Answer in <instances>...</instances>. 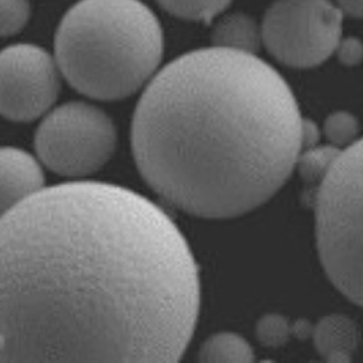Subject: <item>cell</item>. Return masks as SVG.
Here are the masks:
<instances>
[{"mask_svg": "<svg viewBox=\"0 0 363 363\" xmlns=\"http://www.w3.org/2000/svg\"><path fill=\"white\" fill-rule=\"evenodd\" d=\"M199 306L184 235L127 188H41L0 216V362H176Z\"/></svg>", "mask_w": 363, "mask_h": 363, "instance_id": "obj_1", "label": "cell"}, {"mask_svg": "<svg viewBox=\"0 0 363 363\" xmlns=\"http://www.w3.org/2000/svg\"><path fill=\"white\" fill-rule=\"evenodd\" d=\"M301 121L289 84L256 55L194 50L151 78L133 116V155L174 207L231 218L287 182L302 151Z\"/></svg>", "mask_w": 363, "mask_h": 363, "instance_id": "obj_2", "label": "cell"}, {"mask_svg": "<svg viewBox=\"0 0 363 363\" xmlns=\"http://www.w3.org/2000/svg\"><path fill=\"white\" fill-rule=\"evenodd\" d=\"M56 65L91 99L130 97L151 81L164 55V34L140 0H81L59 25Z\"/></svg>", "mask_w": 363, "mask_h": 363, "instance_id": "obj_3", "label": "cell"}, {"mask_svg": "<svg viewBox=\"0 0 363 363\" xmlns=\"http://www.w3.org/2000/svg\"><path fill=\"white\" fill-rule=\"evenodd\" d=\"M317 242L335 287L362 303V142L340 151L315 198Z\"/></svg>", "mask_w": 363, "mask_h": 363, "instance_id": "obj_4", "label": "cell"}, {"mask_svg": "<svg viewBox=\"0 0 363 363\" xmlns=\"http://www.w3.org/2000/svg\"><path fill=\"white\" fill-rule=\"evenodd\" d=\"M116 140L109 116L84 102H68L43 120L35 133V150L57 174L83 177L109 161Z\"/></svg>", "mask_w": 363, "mask_h": 363, "instance_id": "obj_5", "label": "cell"}, {"mask_svg": "<svg viewBox=\"0 0 363 363\" xmlns=\"http://www.w3.org/2000/svg\"><path fill=\"white\" fill-rule=\"evenodd\" d=\"M343 13L330 0H277L260 26L262 44L286 66L324 63L342 40Z\"/></svg>", "mask_w": 363, "mask_h": 363, "instance_id": "obj_6", "label": "cell"}, {"mask_svg": "<svg viewBox=\"0 0 363 363\" xmlns=\"http://www.w3.org/2000/svg\"><path fill=\"white\" fill-rule=\"evenodd\" d=\"M56 60L33 44L0 50V115L30 121L45 113L60 91Z\"/></svg>", "mask_w": 363, "mask_h": 363, "instance_id": "obj_7", "label": "cell"}, {"mask_svg": "<svg viewBox=\"0 0 363 363\" xmlns=\"http://www.w3.org/2000/svg\"><path fill=\"white\" fill-rule=\"evenodd\" d=\"M44 185V173L33 157L16 147L0 149V216Z\"/></svg>", "mask_w": 363, "mask_h": 363, "instance_id": "obj_8", "label": "cell"}, {"mask_svg": "<svg viewBox=\"0 0 363 363\" xmlns=\"http://www.w3.org/2000/svg\"><path fill=\"white\" fill-rule=\"evenodd\" d=\"M314 343L330 362H348L357 346L355 325L343 315L325 317L314 328Z\"/></svg>", "mask_w": 363, "mask_h": 363, "instance_id": "obj_9", "label": "cell"}, {"mask_svg": "<svg viewBox=\"0 0 363 363\" xmlns=\"http://www.w3.org/2000/svg\"><path fill=\"white\" fill-rule=\"evenodd\" d=\"M213 43L218 48L255 55L262 45L260 26L247 14H231L215 25Z\"/></svg>", "mask_w": 363, "mask_h": 363, "instance_id": "obj_10", "label": "cell"}, {"mask_svg": "<svg viewBox=\"0 0 363 363\" xmlns=\"http://www.w3.org/2000/svg\"><path fill=\"white\" fill-rule=\"evenodd\" d=\"M201 362L247 363L255 359L248 342L235 333L222 332L211 336L200 350Z\"/></svg>", "mask_w": 363, "mask_h": 363, "instance_id": "obj_11", "label": "cell"}, {"mask_svg": "<svg viewBox=\"0 0 363 363\" xmlns=\"http://www.w3.org/2000/svg\"><path fill=\"white\" fill-rule=\"evenodd\" d=\"M158 3L176 17L210 23L231 0H158Z\"/></svg>", "mask_w": 363, "mask_h": 363, "instance_id": "obj_12", "label": "cell"}, {"mask_svg": "<svg viewBox=\"0 0 363 363\" xmlns=\"http://www.w3.org/2000/svg\"><path fill=\"white\" fill-rule=\"evenodd\" d=\"M340 149L336 146L325 147H311L303 152L301 151L298 155L297 164L301 176L309 184H320L330 165L339 155Z\"/></svg>", "mask_w": 363, "mask_h": 363, "instance_id": "obj_13", "label": "cell"}, {"mask_svg": "<svg viewBox=\"0 0 363 363\" xmlns=\"http://www.w3.org/2000/svg\"><path fill=\"white\" fill-rule=\"evenodd\" d=\"M359 125L357 118L347 112H336L330 115L324 124V133L332 146H350L358 135Z\"/></svg>", "mask_w": 363, "mask_h": 363, "instance_id": "obj_14", "label": "cell"}, {"mask_svg": "<svg viewBox=\"0 0 363 363\" xmlns=\"http://www.w3.org/2000/svg\"><path fill=\"white\" fill-rule=\"evenodd\" d=\"M30 17L28 0H0V35H11L22 30Z\"/></svg>", "mask_w": 363, "mask_h": 363, "instance_id": "obj_15", "label": "cell"}, {"mask_svg": "<svg viewBox=\"0 0 363 363\" xmlns=\"http://www.w3.org/2000/svg\"><path fill=\"white\" fill-rule=\"evenodd\" d=\"M290 325L287 320L278 314H268L257 324L259 340L268 347L284 345L290 335Z\"/></svg>", "mask_w": 363, "mask_h": 363, "instance_id": "obj_16", "label": "cell"}, {"mask_svg": "<svg viewBox=\"0 0 363 363\" xmlns=\"http://www.w3.org/2000/svg\"><path fill=\"white\" fill-rule=\"evenodd\" d=\"M336 50L339 53L340 62L346 66H355L362 59V45L357 38H347L343 41L340 40Z\"/></svg>", "mask_w": 363, "mask_h": 363, "instance_id": "obj_17", "label": "cell"}, {"mask_svg": "<svg viewBox=\"0 0 363 363\" xmlns=\"http://www.w3.org/2000/svg\"><path fill=\"white\" fill-rule=\"evenodd\" d=\"M320 139L318 127L311 120L301 121V147L302 150L311 149L317 145Z\"/></svg>", "mask_w": 363, "mask_h": 363, "instance_id": "obj_18", "label": "cell"}, {"mask_svg": "<svg viewBox=\"0 0 363 363\" xmlns=\"http://www.w3.org/2000/svg\"><path fill=\"white\" fill-rule=\"evenodd\" d=\"M337 7L342 13L354 18L362 16V0H336Z\"/></svg>", "mask_w": 363, "mask_h": 363, "instance_id": "obj_19", "label": "cell"}, {"mask_svg": "<svg viewBox=\"0 0 363 363\" xmlns=\"http://www.w3.org/2000/svg\"><path fill=\"white\" fill-rule=\"evenodd\" d=\"M294 330H296V333H297V335H301L302 337H305V336H308V335L311 333V328H309V325H308L306 323H299V324H296Z\"/></svg>", "mask_w": 363, "mask_h": 363, "instance_id": "obj_20", "label": "cell"}]
</instances>
